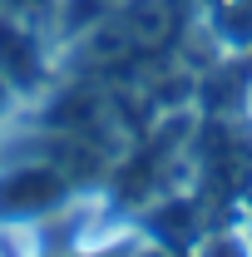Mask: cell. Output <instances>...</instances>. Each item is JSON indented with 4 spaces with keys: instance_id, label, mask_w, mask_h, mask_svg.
Returning a JSON list of instances; mask_svg holds the SVG:
<instances>
[{
    "instance_id": "cell-2",
    "label": "cell",
    "mask_w": 252,
    "mask_h": 257,
    "mask_svg": "<svg viewBox=\"0 0 252 257\" xmlns=\"http://www.w3.org/2000/svg\"><path fill=\"white\" fill-rule=\"evenodd\" d=\"M10 94H15V89H10V84H5V74H0V109L10 104Z\"/></svg>"
},
{
    "instance_id": "cell-1",
    "label": "cell",
    "mask_w": 252,
    "mask_h": 257,
    "mask_svg": "<svg viewBox=\"0 0 252 257\" xmlns=\"http://www.w3.org/2000/svg\"><path fill=\"white\" fill-rule=\"evenodd\" d=\"M64 198H69V183L50 163H15L0 173V218H10V223L60 213Z\"/></svg>"
}]
</instances>
